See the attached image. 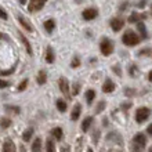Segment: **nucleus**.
Listing matches in <instances>:
<instances>
[{
  "label": "nucleus",
  "instance_id": "1",
  "mask_svg": "<svg viewBox=\"0 0 152 152\" xmlns=\"http://www.w3.org/2000/svg\"><path fill=\"white\" fill-rule=\"evenodd\" d=\"M141 40L142 39L140 37V35L136 31H133V29L124 31L123 35H122V43L126 47H136V46H138L141 43Z\"/></svg>",
  "mask_w": 152,
  "mask_h": 152
},
{
  "label": "nucleus",
  "instance_id": "2",
  "mask_svg": "<svg viewBox=\"0 0 152 152\" xmlns=\"http://www.w3.org/2000/svg\"><path fill=\"white\" fill-rule=\"evenodd\" d=\"M147 145V136L144 133H137L136 136L133 137L132 144H130V149L132 152H141Z\"/></svg>",
  "mask_w": 152,
  "mask_h": 152
},
{
  "label": "nucleus",
  "instance_id": "3",
  "mask_svg": "<svg viewBox=\"0 0 152 152\" xmlns=\"http://www.w3.org/2000/svg\"><path fill=\"white\" fill-rule=\"evenodd\" d=\"M115 51V43L111 37L102 36L100 40V53L104 57H109L112 53Z\"/></svg>",
  "mask_w": 152,
  "mask_h": 152
},
{
  "label": "nucleus",
  "instance_id": "4",
  "mask_svg": "<svg viewBox=\"0 0 152 152\" xmlns=\"http://www.w3.org/2000/svg\"><path fill=\"white\" fill-rule=\"evenodd\" d=\"M58 87H60V91L62 93V96L66 98V100H71V86H69V82L65 76H61L58 79Z\"/></svg>",
  "mask_w": 152,
  "mask_h": 152
},
{
  "label": "nucleus",
  "instance_id": "5",
  "mask_svg": "<svg viewBox=\"0 0 152 152\" xmlns=\"http://www.w3.org/2000/svg\"><path fill=\"white\" fill-rule=\"evenodd\" d=\"M98 15H100V11H98V8L97 7H86L82 11V18H83V21H87V22H90V21H94L96 18H98Z\"/></svg>",
  "mask_w": 152,
  "mask_h": 152
},
{
  "label": "nucleus",
  "instance_id": "6",
  "mask_svg": "<svg viewBox=\"0 0 152 152\" xmlns=\"http://www.w3.org/2000/svg\"><path fill=\"white\" fill-rule=\"evenodd\" d=\"M124 25H126V21L122 18V17H112L111 20H109V26L112 29L113 32H120V31H123Z\"/></svg>",
  "mask_w": 152,
  "mask_h": 152
},
{
  "label": "nucleus",
  "instance_id": "7",
  "mask_svg": "<svg viewBox=\"0 0 152 152\" xmlns=\"http://www.w3.org/2000/svg\"><path fill=\"white\" fill-rule=\"evenodd\" d=\"M151 116V109L148 107H140L136 111V122L137 123H144L145 120H148Z\"/></svg>",
  "mask_w": 152,
  "mask_h": 152
},
{
  "label": "nucleus",
  "instance_id": "8",
  "mask_svg": "<svg viewBox=\"0 0 152 152\" xmlns=\"http://www.w3.org/2000/svg\"><path fill=\"white\" fill-rule=\"evenodd\" d=\"M15 18H17V21H18V24L22 26V28L26 31V32H29V33H33L35 32V28H33V25L29 22L26 18H25L24 15H21V14H17L15 15Z\"/></svg>",
  "mask_w": 152,
  "mask_h": 152
},
{
  "label": "nucleus",
  "instance_id": "9",
  "mask_svg": "<svg viewBox=\"0 0 152 152\" xmlns=\"http://www.w3.org/2000/svg\"><path fill=\"white\" fill-rule=\"evenodd\" d=\"M47 0H29L28 3V10L31 12H36V11H40L42 8L46 6Z\"/></svg>",
  "mask_w": 152,
  "mask_h": 152
},
{
  "label": "nucleus",
  "instance_id": "10",
  "mask_svg": "<svg viewBox=\"0 0 152 152\" xmlns=\"http://www.w3.org/2000/svg\"><path fill=\"white\" fill-rule=\"evenodd\" d=\"M147 14H144V12H138V11H133L130 15H129V20L127 22H130V24H137V22H140V21H144L147 20Z\"/></svg>",
  "mask_w": 152,
  "mask_h": 152
},
{
  "label": "nucleus",
  "instance_id": "11",
  "mask_svg": "<svg viewBox=\"0 0 152 152\" xmlns=\"http://www.w3.org/2000/svg\"><path fill=\"white\" fill-rule=\"evenodd\" d=\"M116 88V84L115 82H113L111 77H107V79L104 80V84H102V93H107V94H109V93H113Z\"/></svg>",
  "mask_w": 152,
  "mask_h": 152
},
{
  "label": "nucleus",
  "instance_id": "12",
  "mask_svg": "<svg viewBox=\"0 0 152 152\" xmlns=\"http://www.w3.org/2000/svg\"><path fill=\"white\" fill-rule=\"evenodd\" d=\"M56 26H57V22L54 18H47V20L43 22V28L48 35H51V33L56 31Z\"/></svg>",
  "mask_w": 152,
  "mask_h": 152
},
{
  "label": "nucleus",
  "instance_id": "13",
  "mask_svg": "<svg viewBox=\"0 0 152 152\" xmlns=\"http://www.w3.org/2000/svg\"><path fill=\"white\" fill-rule=\"evenodd\" d=\"M44 60H46L47 64H54V61H56V51H54V48H53L51 46H47V47H46Z\"/></svg>",
  "mask_w": 152,
  "mask_h": 152
},
{
  "label": "nucleus",
  "instance_id": "14",
  "mask_svg": "<svg viewBox=\"0 0 152 152\" xmlns=\"http://www.w3.org/2000/svg\"><path fill=\"white\" fill-rule=\"evenodd\" d=\"M137 31H138V35H140L141 39H148V31H147V26H145L144 21H140L137 22Z\"/></svg>",
  "mask_w": 152,
  "mask_h": 152
},
{
  "label": "nucleus",
  "instance_id": "15",
  "mask_svg": "<svg viewBox=\"0 0 152 152\" xmlns=\"http://www.w3.org/2000/svg\"><path fill=\"white\" fill-rule=\"evenodd\" d=\"M20 39H21V42H22V44H24V47H25V50H26V53H28L29 56L32 57L33 56V48H32V44L29 43V40L25 37V35L24 33H21L20 32Z\"/></svg>",
  "mask_w": 152,
  "mask_h": 152
},
{
  "label": "nucleus",
  "instance_id": "16",
  "mask_svg": "<svg viewBox=\"0 0 152 152\" xmlns=\"http://www.w3.org/2000/svg\"><path fill=\"white\" fill-rule=\"evenodd\" d=\"M96 97H97V93H96V90H93V88H88V90H86V93H84V98H86V102H87L88 105H91L93 102H94Z\"/></svg>",
  "mask_w": 152,
  "mask_h": 152
},
{
  "label": "nucleus",
  "instance_id": "17",
  "mask_svg": "<svg viewBox=\"0 0 152 152\" xmlns=\"http://www.w3.org/2000/svg\"><path fill=\"white\" fill-rule=\"evenodd\" d=\"M36 83L39 84V86H43V84L47 83V72H46L44 69H42V71H39V72H37Z\"/></svg>",
  "mask_w": 152,
  "mask_h": 152
},
{
  "label": "nucleus",
  "instance_id": "18",
  "mask_svg": "<svg viewBox=\"0 0 152 152\" xmlns=\"http://www.w3.org/2000/svg\"><path fill=\"white\" fill-rule=\"evenodd\" d=\"M1 152H17L15 145H14L12 140L7 138V140L4 141V144H3V151H1Z\"/></svg>",
  "mask_w": 152,
  "mask_h": 152
},
{
  "label": "nucleus",
  "instance_id": "19",
  "mask_svg": "<svg viewBox=\"0 0 152 152\" xmlns=\"http://www.w3.org/2000/svg\"><path fill=\"white\" fill-rule=\"evenodd\" d=\"M107 140L108 141H113V142H118V144H122L123 140H122V136L118 134L116 132H111L109 134H107Z\"/></svg>",
  "mask_w": 152,
  "mask_h": 152
},
{
  "label": "nucleus",
  "instance_id": "20",
  "mask_svg": "<svg viewBox=\"0 0 152 152\" xmlns=\"http://www.w3.org/2000/svg\"><path fill=\"white\" fill-rule=\"evenodd\" d=\"M80 113H82V105L80 104H75V107H73L72 112H71V119L75 122V120H77L80 118Z\"/></svg>",
  "mask_w": 152,
  "mask_h": 152
},
{
  "label": "nucleus",
  "instance_id": "21",
  "mask_svg": "<svg viewBox=\"0 0 152 152\" xmlns=\"http://www.w3.org/2000/svg\"><path fill=\"white\" fill-rule=\"evenodd\" d=\"M56 107H57V109L62 113L68 111V104H66V101L62 100V98H58V100L56 101Z\"/></svg>",
  "mask_w": 152,
  "mask_h": 152
},
{
  "label": "nucleus",
  "instance_id": "22",
  "mask_svg": "<svg viewBox=\"0 0 152 152\" xmlns=\"http://www.w3.org/2000/svg\"><path fill=\"white\" fill-rule=\"evenodd\" d=\"M93 122H94V119H93V116H87V118H84V120L82 122V132H88V129L91 127Z\"/></svg>",
  "mask_w": 152,
  "mask_h": 152
},
{
  "label": "nucleus",
  "instance_id": "23",
  "mask_svg": "<svg viewBox=\"0 0 152 152\" xmlns=\"http://www.w3.org/2000/svg\"><path fill=\"white\" fill-rule=\"evenodd\" d=\"M51 136L54 137L57 141H61L62 140V137H64V132H62V129L61 127H54L51 130Z\"/></svg>",
  "mask_w": 152,
  "mask_h": 152
},
{
  "label": "nucleus",
  "instance_id": "24",
  "mask_svg": "<svg viewBox=\"0 0 152 152\" xmlns=\"http://www.w3.org/2000/svg\"><path fill=\"white\" fill-rule=\"evenodd\" d=\"M31 151L32 152H40L42 151V138H40V137L35 138V141H33L32 145H31Z\"/></svg>",
  "mask_w": 152,
  "mask_h": 152
},
{
  "label": "nucleus",
  "instance_id": "25",
  "mask_svg": "<svg viewBox=\"0 0 152 152\" xmlns=\"http://www.w3.org/2000/svg\"><path fill=\"white\" fill-rule=\"evenodd\" d=\"M127 72L132 77H137L138 72H140V69H138V66H137L136 64H130L129 65V68H127Z\"/></svg>",
  "mask_w": 152,
  "mask_h": 152
},
{
  "label": "nucleus",
  "instance_id": "26",
  "mask_svg": "<svg viewBox=\"0 0 152 152\" xmlns=\"http://www.w3.org/2000/svg\"><path fill=\"white\" fill-rule=\"evenodd\" d=\"M32 136H33V129L29 127V129H26V130L22 133V140H24L25 142H29V140L32 138Z\"/></svg>",
  "mask_w": 152,
  "mask_h": 152
},
{
  "label": "nucleus",
  "instance_id": "27",
  "mask_svg": "<svg viewBox=\"0 0 152 152\" xmlns=\"http://www.w3.org/2000/svg\"><path fill=\"white\" fill-rule=\"evenodd\" d=\"M10 126H11V120H10V118H6V116H3V118L0 119V129L6 130V129H8Z\"/></svg>",
  "mask_w": 152,
  "mask_h": 152
},
{
  "label": "nucleus",
  "instance_id": "28",
  "mask_svg": "<svg viewBox=\"0 0 152 152\" xmlns=\"http://www.w3.org/2000/svg\"><path fill=\"white\" fill-rule=\"evenodd\" d=\"M107 108V102H105L104 100H101L98 104H97V107H96V115H98V113H101V112H104V109Z\"/></svg>",
  "mask_w": 152,
  "mask_h": 152
},
{
  "label": "nucleus",
  "instance_id": "29",
  "mask_svg": "<svg viewBox=\"0 0 152 152\" xmlns=\"http://www.w3.org/2000/svg\"><path fill=\"white\" fill-rule=\"evenodd\" d=\"M137 54H138V57H152V48H149V47L141 48Z\"/></svg>",
  "mask_w": 152,
  "mask_h": 152
},
{
  "label": "nucleus",
  "instance_id": "30",
  "mask_svg": "<svg viewBox=\"0 0 152 152\" xmlns=\"http://www.w3.org/2000/svg\"><path fill=\"white\" fill-rule=\"evenodd\" d=\"M82 65V60H80L79 56H73L72 61H71V68H79Z\"/></svg>",
  "mask_w": 152,
  "mask_h": 152
},
{
  "label": "nucleus",
  "instance_id": "31",
  "mask_svg": "<svg viewBox=\"0 0 152 152\" xmlns=\"http://www.w3.org/2000/svg\"><path fill=\"white\" fill-rule=\"evenodd\" d=\"M28 83H29V80L28 79H24L22 82H21L20 84H18V87H17V91H25L26 90V87H28Z\"/></svg>",
  "mask_w": 152,
  "mask_h": 152
},
{
  "label": "nucleus",
  "instance_id": "32",
  "mask_svg": "<svg viewBox=\"0 0 152 152\" xmlns=\"http://www.w3.org/2000/svg\"><path fill=\"white\" fill-rule=\"evenodd\" d=\"M123 93H124V96L127 97V98H132V97H134V96L137 94L136 90H134V88H130V87H129V88L126 87V88L123 90Z\"/></svg>",
  "mask_w": 152,
  "mask_h": 152
},
{
  "label": "nucleus",
  "instance_id": "33",
  "mask_svg": "<svg viewBox=\"0 0 152 152\" xmlns=\"http://www.w3.org/2000/svg\"><path fill=\"white\" fill-rule=\"evenodd\" d=\"M6 111H7V112L14 113V115H18V113L21 112L20 107H12V105H7V107H6Z\"/></svg>",
  "mask_w": 152,
  "mask_h": 152
},
{
  "label": "nucleus",
  "instance_id": "34",
  "mask_svg": "<svg viewBox=\"0 0 152 152\" xmlns=\"http://www.w3.org/2000/svg\"><path fill=\"white\" fill-rule=\"evenodd\" d=\"M46 152H56V145L51 140H47L46 142Z\"/></svg>",
  "mask_w": 152,
  "mask_h": 152
},
{
  "label": "nucleus",
  "instance_id": "35",
  "mask_svg": "<svg viewBox=\"0 0 152 152\" xmlns=\"http://www.w3.org/2000/svg\"><path fill=\"white\" fill-rule=\"evenodd\" d=\"M79 91H80V83H75L72 87H71V94H72V96H77Z\"/></svg>",
  "mask_w": 152,
  "mask_h": 152
},
{
  "label": "nucleus",
  "instance_id": "36",
  "mask_svg": "<svg viewBox=\"0 0 152 152\" xmlns=\"http://www.w3.org/2000/svg\"><path fill=\"white\" fill-rule=\"evenodd\" d=\"M15 65H12L11 69H7V71H0V76H6V75H11V73H14V71H15Z\"/></svg>",
  "mask_w": 152,
  "mask_h": 152
},
{
  "label": "nucleus",
  "instance_id": "37",
  "mask_svg": "<svg viewBox=\"0 0 152 152\" xmlns=\"http://www.w3.org/2000/svg\"><path fill=\"white\" fill-rule=\"evenodd\" d=\"M82 142H83V140H82V137H79L77 140H76V147H75V152H82Z\"/></svg>",
  "mask_w": 152,
  "mask_h": 152
},
{
  "label": "nucleus",
  "instance_id": "38",
  "mask_svg": "<svg viewBox=\"0 0 152 152\" xmlns=\"http://www.w3.org/2000/svg\"><path fill=\"white\" fill-rule=\"evenodd\" d=\"M0 20H4V21L8 20V14L3 7H0Z\"/></svg>",
  "mask_w": 152,
  "mask_h": 152
},
{
  "label": "nucleus",
  "instance_id": "39",
  "mask_svg": "<svg viewBox=\"0 0 152 152\" xmlns=\"http://www.w3.org/2000/svg\"><path fill=\"white\" fill-rule=\"evenodd\" d=\"M129 7H130V3H129V1H124V3H122L119 6V12H124Z\"/></svg>",
  "mask_w": 152,
  "mask_h": 152
},
{
  "label": "nucleus",
  "instance_id": "40",
  "mask_svg": "<svg viewBox=\"0 0 152 152\" xmlns=\"http://www.w3.org/2000/svg\"><path fill=\"white\" fill-rule=\"evenodd\" d=\"M100 130H96V132L93 133V136H91V138H93V142H94V144H97V142H98V138H100Z\"/></svg>",
  "mask_w": 152,
  "mask_h": 152
},
{
  "label": "nucleus",
  "instance_id": "41",
  "mask_svg": "<svg viewBox=\"0 0 152 152\" xmlns=\"http://www.w3.org/2000/svg\"><path fill=\"white\" fill-rule=\"evenodd\" d=\"M112 71H113V73H116L119 77H122V69H120L119 65H112Z\"/></svg>",
  "mask_w": 152,
  "mask_h": 152
},
{
  "label": "nucleus",
  "instance_id": "42",
  "mask_svg": "<svg viewBox=\"0 0 152 152\" xmlns=\"http://www.w3.org/2000/svg\"><path fill=\"white\" fill-rule=\"evenodd\" d=\"M132 105H133L132 101H126V102H123V104L120 105V109H123V111H127L129 108H132Z\"/></svg>",
  "mask_w": 152,
  "mask_h": 152
},
{
  "label": "nucleus",
  "instance_id": "43",
  "mask_svg": "<svg viewBox=\"0 0 152 152\" xmlns=\"http://www.w3.org/2000/svg\"><path fill=\"white\" fill-rule=\"evenodd\" d=\"M8 86H10V82L0 79V88H6V87H8Z\"/></svg>",
  "mask_w": 152,
  "mask_h": 152
},
{
  "label": "nucleus",
  "instance_id": "44",
  "mask_svg": "<svg viewBox=\"0 0 152 152\" xmlns=\"http://www.w3.org/2000/svg\"><path fill=\"white\" fill-rule=\"evenodd\" d=\"M145 4H147V0H141V1H138V3H137V7L140 8V10H142V8L145 7Z\"/></svg>",
  "mask_w": 152,
  "mask_h": 152
},
{
  "label": "nucleus",
  "instance_id": "45",
  "mask_svg": "<svg viewBox=\"0 0 152 152\" xmlns=\"http://www.w3.org/2000/svg\"><path fill=\"white\" fill-rule=\"evenodd\" d=\"M61 152H71V147H69V145H65L64 148H61Z\"/></svg>",
  "mask_w": 152,
  "mask_h": 152
},
{
  "label": "nucleus",
  "instance_id": "46",
  "mask_svg": "<svg viewBox=\"0 0 152 152\" xmlns=\"http://www.w3.org/2000/svg\"><path fill=\"white\" fill-rule=\"evenodd\" d=\"M147 133H148L149 136H151V137H152V123H151V124H149L148 127H147Z\"/></svg>",
  "mask_w": 152,
  "mask_h": 152
},
{
  "label": "nucleus",
  "instance_id": "47",
  "mask_svg": "<svg viewBox=\"0 0 152 152\" xmlns=\"http://www.w3.org/2000/svg\"><path fill=\"white\" fill-rule=\"evenodd\" d=\"M0 39H3V40H8V36H6L4 33L0 32Z\"/></svg>",
  "mask_w": 152,
  "mask_h": 152
},
{
  "label": "nucleus",
  "instance_id": "48",
  "mask_svg": "<svg viewBox=\"0 0 152 152\" xmlns=\"http://www.w3.org/2000/svg\"><path fill=\"white\" fill-rule=\"evenodd\" d=\"M148 80H149V82H151V83H152V69H151V71H149V72H148Z\"/></svg>",
  "mask_w": 152,
  "mask_h": 152
},
{
  "label": "nucleus",
  "instance_id": "49",
  "mask_svg": "<svg viewBox=\"0 0 152 152\" xmlns=\"http://www.w3.org/2000/svg\"><path fill=\"white\" fill-rule=\"evenodd\" d=\"M26 1H28V0H20L21 4H26Z\"/></svg>",
  "mask_w": 152,
  "mask_h": 152
},
{
  "label": "nucleus",
  "instance_id": "50",
  "mask_svg": "<svg viewBox=\"0 0 152 152\" xmlns=\"http://www.w3.org/2000/svg\"><path fill=\"white\" fill-rule=\"evenodd\" d=\"M87 152H93V149L91 148H87Z\"/></svg>",
  "mask_w": 152,
  "mask_h": 152
},
{
  "label": "nucleus",
  "instance_id": "51",
  "mask_svg": "<svg viewBox=\"0 0 152 152\" xmlns=\"http://www.w3.org/2000/svg\"><path fill=\"white\" fill-rule=\"evenodd\" d=\"M149 14H151V17H152V4H151V11H149Z\"/></svg>",
  "mask_w": 152,
  "mask_h": 152
},
{
  "label": "nucleus",
  "instance_id": "52",
  "mask_svg": "<svg viewBox=\"0 0 152 152\" xmlns=\"http://www.w3.org/2000/svg\"><path fill=\"white\" fill-rule=\"evenodd\" d=\"M148 152H152V147H151V148H149V149H148Z\"/></svg>",
  "mask_w": 152,
  "mask_h": 152
},
{
  "label": "nucleus",
  "instance_id": "53",
  "mask_svg": "<svg viewBox=\"0 0 152 152\" xmlns=\"http://www.w3.org/2000/svg\"><path fill=\"white\" fill-rule=\"evenodd\" d=\"M108 152H115V151H108Z\"/></svg>",
  "mask_w": 152,
  "mask_h": 152
}]
</instances>
